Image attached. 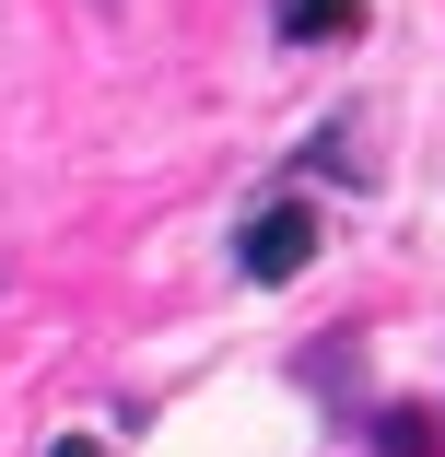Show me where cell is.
I'll return each mask as SVG.
<instances>
[{"label": "cell", "instance_id": "277c9868", "mask_svg": "<svg viewBox=\"0 0 445 457\" xmlns=\"http://www.w3.org/2000/svg\"><path fill=\"white\" fill-rule=\"evenodd\" d=\"M47 457H106V445H95V434H59V445H47Z\"/></svg>", "mask_w": 445, "mask_h": 457}, {"label": "cell", "instance_id": "7a4b0ae2", "mask_svg": "<svg viewBox=\"0 0 445 457\" xmlns=\"http://www.w3.org/2000/svg\"><path fill=\"white\" fill-rule=\"evenodd\" d=\"M364 36V0H282V47H340Z\"/></svg>", "mask_w": 445, "mask_h": 457}, {"label": "cell", "instance_id": "3957f363", "mask_svg": "<svg viewBox=\"0 0 445 457\" xmlns=\"http://www.w3.org/2000/svg\"><path fill=\"white\" fill-rule=\"evenodd\" d=\"M433 411H375V457H433Z\"/></svg>", "mask_w": 445, "mask_h": 457}, {"label": "cell", "instance_id": "6da1fadb", "mask_svg": "<svg viewBox=\"0 0 445 457\" xmlns=\"http://www.w3.org/2000/svg\"><path fill=\"white\" fill-rule=\"evenodd\" d=\"M305 258H317V212L305 200H270V212L235 235V270H246V282H293Z\"/></svg>", "mask_w": 445, "mask_h": 457}]
</instances>
